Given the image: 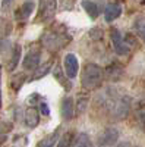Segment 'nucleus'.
<instances>
[{
    "label": "nucleus",
    "instance_id": "12",
    "mask_svg": "<svg viewBox=\"0 0 145 147\" xmlns=\"http://www.w3.org/2000/svg\"><path fill=\"white\" fill-rule=\"evenodd\" d=\"M34 7H35L34 2H25L16 10V18L18 19H27V18H29V15L34 12Z\"/></svg>",
    "mask_w": 145,
    "mask_h": 147
},
{
    "label": "nucleus",
    "instance_id": "3",
    "mask_svg": "<svg viewBox=\"0 0 145 147\" xmlns=\"http://www.w3.org/2000/svg\"><path fill=\"white\" fill-rule=\"evenodd\" d=\"M41 41L47 49H50V50H57V49L63 47L69 41V37L63 31H59V30L53 28V30H48V31H45L43 34Z\"/></svg>",
    "mask_w": 145,
    "mask_h": 147
},
{
    "label": "nucleus",
    "instance_id": "2",
    "mask_svg": "<svg viewBox=\"0 0 145 147\" xmlns=\"http://www.w3.org/2000/svg\"><path fill=\"white\" fill-rule=\"evenodd\" d=\"M103 77H104L103 69L98 65L88 63V65H85V68H84V71H82L81 84H82L84 88L94 90L103 82Z\"/></svg>",
    "mask_w": 145,
    "mask_h": 147
},
{
    "label": "nucleus",
    "instance_id": "7",
    "mask_svg": "<svg viewBox=\"0 0 145 147\" xmlns=\"http://www.w3.org/2000/svg\"><path fill=\"white\" fill-rule=\"evenodd\" d=\"M117 140H119V131L116 128L110 127V128L104 129V132L100 136L98 146H103V147L104 146H113V144L117 143Z\"/></svg>",
    "mask_w": 145,
    "mask_h": 147
},
{
    "label": "nucleus",
    "instance_id": "19",
    "mask_svg": "<svg viewBox=\"0 0 145 147\" xmlns=\"http://www.w3.org/2000/svg\"><path fill=\"white\" fill-rule=\"evenodd\" d=\"M87 103H88V96H79V99H78V103H76V115H81L84 110L87 109Z\"/></svg>",
    "mask_w": 145,
    "mask_h": 147
},
{
    "label": "nucleus",
    "instance_id": "22",
    "mask_svg": "<svg viewBox=\"0 0 145 147\" xmlns=\"http://www.w3.org/2000/svg\"><path fill=\"white\" fill-rule=\"evenodd\" d=\"M40 112H41L43 115H45V116L50 113V112H48V106H47L45 102H41V103H40Z\"/></svg>",
    "mask_w": 145,
    "mask_h": 147
},
{
    "label": "nucleus",
    "instance_id": "14",
    "mask_svg": "<svg viewBox=\"0 0 145 147\" xmlns=\"http://www.w3.org/2000/svg\"><path fill=\"white\" fill-rule=\"evenodd\" d=\"M74 138H75V132L74 131H67V132H65L62 136V138L59 140L56 147H70L72 144H74Z\"/></svg>",
    "mask_w": 145,
    "mask_h": 147
},
{
    "label": "nucleus",
    "instance_id": "9",
    "mask_svg": "<svg viewBox=\"0 0 145 147\" xmlns=\"http://www.w3.org/2000/svg\"><path fill=\"white\" fill-rule=\"evenodd\" d=\"M120 15H122V6L117 3H110L106 6L104 10V18L107 22H113L114 19H117Z\"/></svg>",
    "mask_w": 145,
    "mask_h": 147
},
{
    "label": "nucleus",
    "instance_id": "1",
    "mask_svg": "<svg viewBox=\"0 0 145 147\" xmlns=\"http://www.w3.org/2000/svg\"><path fill=\"white\" fill-rule=\"evenodd\" d=\"M104 106L108 110V113L116 119L126 118V115L129 112V107H130L129 99L126 96H123V97L122 96H113V91L110 93V96L104 99Z\"/></svg>",
    "mask_w": 145,
    "mask_h": 147
},
{
    "label": "nucleus",
    "instance_id": "5",
    "mask_svg": "<svg viewBox=\"0 0 145 147\" xmlns=\"http://www.w3.org/2000/svg\"><path fill=\"white\" fill-rule=\"evenodd\" d=\"M65 72H66V77L67 78H75L79 72V62H78V57L74 53H67L65 56Z\"/></svg>",
    "mask_w": 145,
    "mask_h": 147
},
{
    "label": "nucleus",
    "instance_id": "8",
    "mask_svg": "<svg viewBox=\"0 0 145 147\" xmlns=\"http://www.w3.org/2000/svg\"><path fill=\"white\" fill-rule=\"evenodd\" d=\"M40 60H41V53L38 50H31L25 56V59H23V68L28 71H32L40 66V63H41Z\"/></svg>",
    "mask_w": 145,
    "mask_h": 147
},
{
    "label": "nucleus",
    "instance_id": "10",
    "mask_svg": "<svg viewBox=\"0 0 145 147\" xmlns=\"http://www.w3.org/2000/svg\"><path fill=\"white\" fill-rule=\"evenodd\" d=\"M75 105H74V100L72 97H65L63 102H62V115L66 121H70L75 115Z\"/></svg>",
    "mask_w": 145,
    "mask_h": 147
},
{
    "label": "nucleus",
    "instance_id": "15",
    "mask_svg": "<svg viewBox=\"0 0 145 147\" xmlns=\"http://www.w3.org/2000/svg\"><path fill=\"white\" fill-rule=\"evenodd\" d=\"M74 147H94V144H92L91 138L87 136V134L81 132L79 136L76 137L75 143H74Z\"/></svg>",
    "mask_w": 145,
    "mask_h": 147
},
{
    "label": "nucleus",
    "instance_id": "18",
    "mask_svg": "<svg viewBox=\"0 0 145 147\" xmlns=\"http://www.w3.org/2000/svg\"><path fill=\"white\" fill-rule=\"evenodd\" d=\"M10 32V24L3 19V18H0V40H3L5 37H7Z\"/></svg>",
    "mask_w": 145,
    "mask_h": 147
},
{
    "label": "nucleus",
    "instance_id": "13",
    "mask_svg": "<svg viewBox=\"0 0 145 147\" xmlns=\"http://www.w3.org/2000/svg\"><path fill=\"white\" fill-rule=\"evenodd\" d=\"M82 7L85 9V12L92 19H95L97 16H98V6H97L94 2H91V0H84V2H82Z\"/></svg>",
    "mask_w": 145,
    "mask_h": 147
},
{
    "label": "nucleus",
    "instance_id": "23",
    "mask_svg": "<svg viewBox=\"0 0 145 147\" xmlns=\"http://www.w3.org/2000/svg\"><path fill=\"white\" fill-rule=\"evenodd\" d=\"M12 3V0H3V9H7Z\"/></svg>",
    "mask_w": 145,
    "mask_h": 147
},
{
    "label": "nucleus",
    "instance_id": "21",
    "mask_svg": "<svg viewBox=\"0 0 145 147\" xmlns=\"http://www.w3.org/2000/svg\"><path fill=\"white\" fill-rule=\"evenodd\" d=\"M91 35H92L94 40H100L101 37H103V31L101 30H92L91 31Z\"/></svg>",
    "mask_w": 145,
    "mask_h": 147
},
{
    "label": "nucleus",
    "instance_id": "16",
    "mask_svg": "<svg viewBox=\"0 0 145 147\" xmlns=\"http://www.w3.org/2000/svg\"><path fill=\"white\" fill-rule=\"evenodd\" d=\"M57 136H59L57 132H53L51 136H48V137L43 138V140L38 143L37 147H54V146H57V144H56V141H57Z\"/></svg>",
    "mask_w": 145,
    "mask_h": 147
},
{
    "label": "nucleus",
    "instance_id": "6",
    "mask_svg": "<svg viewBox=\"0 0 145 147\" xmlns=\"http://www.w3.org/2000/svg\"><path fill=\"white\" fill-rule=\"evenodd\" d=\"M110 37H112V41H113L114 50H116L117 55H128L129 53V46L125 43V40L122 38V34H120L116 28H112Z\"/></svg>",
    "mask_w": 145,
    "mask_h": 147
},
{
    "label": "nucleus",
    "instance_id": "17",
    "mask_svg": "<svg viewBox=\"0 0 145 147\" xmlns=\"http://www.w3.org/2000/svg\"><path fill=\"white\" fill-rule=\"evenodd\" d=\"M19 57H21V46H16L15 50H13V55H12V59H10V65H9V71H13L19 62Z\"/></svg>",
    "mask_w": 145,
    "mask_h": 147
},
{
    "label": "nucleus",
    "instance_id": "20",
    "mask_svg": "<svg viewBox=\"0 0 145 147\" xmlns=\"http://www.w3.org/2000/svg\"><path fill=\"white\" fill-rule=\"evenodd\" d=\"M136 31H138L139 37L145 41V24H144V22H138V24H136Z\"/></svg>",
    "mask_w": 145,
    "mask_h": 147
},
{
    "label": "nucleus",
    "instance_id": "4",
    "mask_svg": "<svg viewBox=\"0 0 145 147\" xmlns=\"http://www.w3.org/2000/svg\"><path fill=\"white\" fill-rule=\"evenodd\" d=\"M57 2L56 0H40V9H38V21L48 22L56 15Z\"/></svg>",
    "mask_w": 145,
    "mask_h": 147
},
{
    "label": "nucleus",
    "instance_id": "11",
    "mask_svg": "<svg viewBox=\"0 0 145 147\" xmlns=\"http://www.w3.org/2000/svg\"><path fill=\"white\" fill-rule=\"evenodd\" d=\"M40 122V113H38V109L35 107H28L25 110V124L29 128H35Z\"/></svg>",
    "mask_w": 145,
    "mask_h": 147
}]
</instances>
